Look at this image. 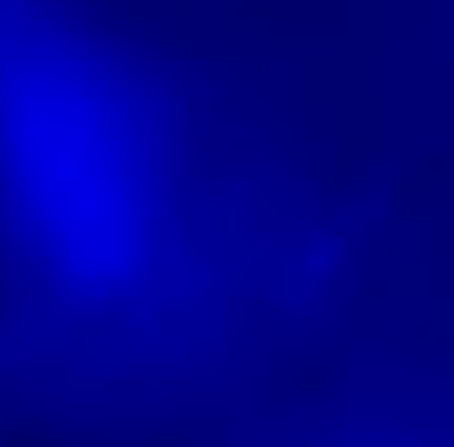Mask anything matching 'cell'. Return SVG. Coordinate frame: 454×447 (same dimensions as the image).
<instances>
[{
    "instance_id": "6da1fadb",
    "label": "cell",
    "mask_w": 454,
    "mask_h": 447,
    "mask_svg": "<svg viewBox=\"0 0 454 447\" xmlns=\"http://www.w3.org/2000/svg\"><path fill=\"white\" fill-rule=\"evenodd\" d=\"M165 121L90 28L0 0V205L63 283L115 289L144 267L165 187Z\"/></svg>"
}]
</instances>
